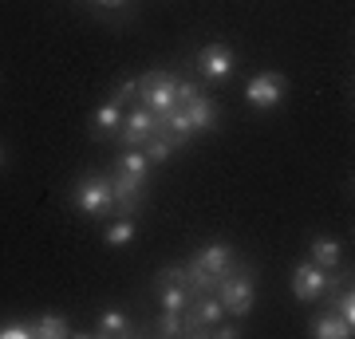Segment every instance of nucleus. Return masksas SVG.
Wrapping results in <instances>:
<instances>
[{"label":"nucleus","mask_w":355,"mask_h":339,"mask_svg":"<svg viewBox=\"0 0 355 339\" xmlns=\"http://www.w3.org/2000/svg\"><path fill=\"white\" fill-rule=\"evenodd\" d=\"M324 288H328V268H320V264H312V261H300L292 268V296L300 304L324 300Z\"/></svg>","instance_id":"obj_7"},{"label":"nucleus","mask_w":355,"mask_h":339,"mask_svg":"<svg viewBox=\"0 0 355 339\" xmlns=\"http://www.w3.org/2000/svg\"><path fill=\"white\" fill-rule=\"evenodd\" d=\"M214 336H221V339H237V336H241V327H237V324H217V327H214Z\"/></svg>","instance_id":"obj_24"},{"label":"nucleus","mask_w":355,"mask_h":339,"mask_svg":"<svg viewBox=\"0 0 355 339\" xmlns=\"http://www.w3.org/2000/svg\"><path fill=\"white\" fill-rule=\"evenodd\" d=\"M154 331L166 336V339L186 336V312H162V315H158V324H154Z\"/></svg>","instance_id":"obj_22"},{"label":"nucleus","mask_w":355,"mask_h":339,"mask_svg":"<svg viewBox=\"0 0 355 339\" xmlns=\"http://www.w3.org/2000/svg\"><path fill=\"white\" fill-rule=\"evenodd\" d=\"M123 114H127V111H123V103L111 95L99 111L91 114V134H95V139H114V134H119V126H123Z\"/></svg>","instance_id":"obj_12"},{"label":"nucleus","mask_w":355,"mask_h":339,"mask_svg":"<svg viewBox=\"0 0 355 339\" xmlns=\"http://www.w3.org/2000/svg\"><path fill=\"white\" fill-rule=\"evenodd\" d=\"M0 339H36L32 320H24V315H16V320H0Z\"/></svg>","instance_id":"obj_23"},{"label":"nucleus","mask_w":355,"mask_h":339,"mask_svg":"<svg viewBox=\"0 0 355 339\" xmlns=\"http://www.w3.org/2000/svg\"><path fill=\"white\" fill-rule=\"evenodd\" d=\"M193 261L202 264V268H209L214 277H225L229 268L237 264V257H233V245H225V241H209V245H202V249L193 252Z\"/></svg>","instance_id":"obj_11"},{"label":"nucleus","mask_w":355,"mask_h":339,"mask_svg":"<svg viewBox=\"0 0 355 339\" xmlns=\"http://www.w3.org/2000/svg\"><path fill=\"white\" fill-rule=\"evenodd\" d=\"M355 324H347L340 312H320L312 315V324H308V336H316V339H352Z\"/></svg>","instance_id":"obj_13"},{"label":"nucleus","mask_w":355,"mask_h":339,"mask_svg":"<svg viewBox=\"0 0 355 339\" xmlns=\"http://www.w3.org/2000/svg\"><path fill=\"white\" fill-rule=\"evenodd\" d=\"M107 182H111V193H114V214H130L135 217V209H139L142 198H146V182L123 174L119 166H114V174H107Z\"/></svg>","instance_id":"obj_9"},{"label":"nucleus","mask_w":355,"mask_h":339,"mask_svg":"<svg viewBox=\"0 0 355 339\" xmlns=\"http://www.w3.org/2000/svg\"><path fill=\"white\" fill-rule=\"evenodd\" d=\"M193 63H198V71H202L205 79H214V83H221V79H229L237 71V55H233V48H225V44H205Z\"/></svg>","instance_id":"obj_8"},{"label":"nucleus","mask_w":355,"mask_h":339,"mask_svg":"<svg viewBox=\"0 0 355 339\" xmlns=\"http://www.w3.org/2000/svg\"><path fill=\"white\" fill-rule=\"evenodd\" d=\"M95 4H99V8H127L130 0H95Z\"/></svg>","instance_id":"obj_25"},{"label":"nucleus","mask_w":355,"mask_h":339,"mask_svg":"<svg viewBox=\"0 0 355 339\" xmlns=\"http://www.w3.org/2000/svg\"><path fill=\"white\" fill-rule=\"evenodd\" d=\"M158 284V304L162 312H186L190 308V288L186 284H170V280H154Z\"/></svg>","instance_id":"obj_18"},{"label":"nucleus","mask_w":355,"mask_h":339,"mask_svg":"<svg viewBox=\"0 0 355 339\" xmlns=\"http://www.w3.org/2000/svg\"><path fill=\"white\" fill-rule=\"evenodd\" d=\"M284 95H288V79L280 76V71H257V76L249 79V87H245V103L257 107V111L280 107Z\"/></svg>","instance_id":"obj_4"},{"label":"nucleus","mask_w":355,"mask_h":339,"mask_svg":"<svg viewBox=\"0 0 355 339\" xmlns=\"http://www.w3.org/2000/svg\"><path fill=\"white\" fill-rule=\"evenodd\" d=\"M154 130H158V114L146 111V107L139 103V107H130V111L123 114V126H119V134H114V139H119L123 150H130V146H142Z\"/></svg>","instance_id":"obj_6"},{"label":"nucleus","mask_w":355,"mask_h":339,"mask_svg":"<svg viewBox=\"0 0 355 339\" xmlns=\"http://www.w3.org/2000/svg\"><path fill=\"white\" fill-rule=\"evenodd\" d=\"M308 261L320 264V268H340L343 261V245L340 237H328V233H320V237H312V245H308Z\"/></svg>","instance_id":"obj_14"},{"label":"nucleus","mask_w":355,"mask_h":339,"mask_svg":"<svg viewBox=\"0 0 355 339\" xmlns=\"http://www.w3.org/2000/svg\"><path fill=\"white\" fill-rule=\"evenodd\" d=\"M186 277H190V296H205V292H217V284H221V277H214L209 268H202L198 261L186 264Z\"/></svg>","instance_id":"obj_19"},{"label":"nucleus","mask_w":355,"mask_h":339,"mask_svg":"<svg viewBox=\"0 0 355 339\" xmlns=\"http://www.w3.org/2000/svg\"><path fill=\"white\" fill-rule=\"evenodd\" d=\"M217 300H221L225 315L245 320V315L253 312V304H257V280H253V272H249L245 264H233L225 277H221V284H217Z\"/></svg>","instance_id":"obj_1"},{"label":"nucleus","mask_w":355,"mask_h":339,"mask_svg":"<svg viewBox=\"0 0 355 339\" xmlns=\"http://www.w3.org/2000/svg\"><path fill=\"white\" fill-rule=\"evenodd\" d=\"M135 237H139V225H135L130 214H114L111 221H107V229H103V241H107L111 249H127V245H135Z\"/></svg>","instance_id":"obj_15"},{"label":"nucleus","mask_w":355,"mask_h":339,"mask_svg":"<svg viewBox=\"0 0 355 339\" xmlns=\"http://www.w3.org/2000/svg\"><path fill=\"white\" fill-rule=\"evenodd\" d=\"M178 83H182V79H178L174 71H146V76L139 79V95H135V99H139L146 111H154L162 119L166 111L178 107Z\"/></svg>","instance_id":"obj_3"},{"label":"nucleus","mask_w":355,"mask_h":339,"mask_svg":"<svg viewBox=\"0 0 355 339\" xmlns=\"http://www.w3.org/2000/svg\"><path fill=\"white\" fill-rule=\"evenodd\" d=\"M32 331H36V339H64L71 336V320L64 312H40L32 315Z\"/></svg>","instance_id":"obj_17"},{"label":"nucleus","mask_w":355,"mask_h":339,"mask_svg":"<svg viewBox=\"0 0 355 339\" xmlns=\"http://www.w3.org/2000/svg\"><path fill=\"white\" fill-rule=\"evenodd\" d=\"M119 170L130 177H139V182H146V174H150V158L142 154V146H130V150L119 154Z\"/></svg>","instance_id":"obj_20"},{"label":"nucleus","mask_w":355,"mask_h":339,"mask_svg":"<svg viewBox=\"0 0 355 339\" xmlns=\"http://www.w3.org/2000/svg\"><path fill=\"white\" fill-rule=\"evenodd\" d=\"M71 205H76L83 217H111L114 214V193H111V182L107 174H83L71 186Z\"/></svg>","instance_id":"obj_2"},{"label":"nucleus","mask_w":355,"mask_h":339,"mask_svg":"<svg viewBox=\"0 0 355 339\" xmlns=\"http://www.w3.org/2000/svg\"><path fill=\"white\" fill-rule=\"evenodd\" d=\"M178 146L170 139H162V134H150V139L142 142V154L150 158V166H162V162H170V154H174Z\"/></svg>","instance_id":"obj_21"},{"label":"nucleus","mask_w":355,"mask_h":339,"mask_svg":"<svg viewBox=\"0 0 355 339\" xmlns=\"http://www.w3.org/2000/svg\"><path fill=\"white\" fill-rule=\"evenodd\" d=\"M186 107V119H190V130L193 134H205V130H217V103L209 99V95H193V99L182 103Z\"/></svg>","instance_id":"obj_10"},{"label":"nucleus","mask_w":355,"mask_h":339,"mask_svg":"<svg viewBox=\"0 0 355 339\" xmlns=\"http://www.w3.org/2000/svg\"><path fill=\"white\" fill-rule=\"evenodd\" d=\"M4 162H8V158H4V146H0V166H4Z\"/></svg>","instance_id":"obj_26"},{"label":"nucleus","mask_w":355,"mask_h":339,"mask_svg":"<svg viewBox=\"0 0 355 339\" xmlns=\"http://www.w3.org/2000/svg\"><path fill=\"white\" fill-rule=\"evenodd\" d=\"M221 320H225V308L217 300V292L190 296V308H186V336H205V331H214Z\"/></svg>","instance_id":"obj_5"},{"label":"nucleus","mask_w":355,"mask_h":339,"mask_svg":"<svg viewBox=\"0 0 355 339\" xmlns=\"http://www.w3.org/2000/svg\"><path fill=\"white\" fill-rule=\"evenodd\" d=\"M95 331L99 336H107V339H123V336H130L135 331V324H130V315H127V308H103L99 312V324H95Z\"/></svg>","instance_id":"obj_16"}]
</instances>
